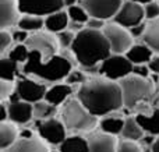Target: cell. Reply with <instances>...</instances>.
I'll return each mask as SVG.
<instances>
[{
	"label": "cell",
	"mask_w": 159,
	"mask_h": 152,
	"mask_svg": "<svg viewBox=\"0 0 159 152\" xmlns=\"http://www.w3.org/2000/svg\"><path fill=\"white\" fill-rule=\"evenodd\" d=\"M75 96L92 114L103 117L124 108L123 91L119 81L93 75L77 88Z\"/></svg>",
	"instance_id": "cell-1"
},
{
	"label": "cell",
	"mask_w": 159,
	"mask_h": 152,
	"mask_svg": "<svg viewBox=\"0 0 159 152\" xmlns=\"http://www.w3.org/2000/svg\"><path fill=\"white\" fill-rule=\"evenodd\" d=\"M80 67H96L112 55L110 43L103 29H91L85 27L75 34L71 46Z\"/></svg>",
	"instance_id": "cell-2"
},
{
	"label": "cell",
	"mask_w": 159,
	"mask_h": 152,
	"mask_svg": "<svg viewBox=\"0 0 159 152\" xmlns=\"http://www.w3.org/2000/svg\"><path fill=\"white\" fill-rule=\"evenodd\" d=\"M74 64L66 59L61 53L53 56L50 60L43 61L42 55L36 50H31L27 63L22 64V74L38 80L43 84H56L66 81Z\"/></svg>",
	"instance_id": "cell-3"
},
{
	"label": "cell",
	"mask_w": 159,
	"mask_h": 152,
	"mask_svg": "<svg viewBox=\"0 0 159 152\" xmlns=\"http://www.w3.org/2000/svg\"><path fill=\"white\" fill-rule=\"evenodd\" d=\"M60 119L70 134L91 133L99 126V117L91 113L77 96H70L61 105Z\"/></svg>",
	"instance_id": "cell-4"
},
{
	"label": "cell",
	"mask_w": 159,
	"mask_h": 152,
	"mask_svg": "<svg viewBox=\"0 0 159 152\" xmlns=\"http://www.w3.org/2000/svg\"><path fill=\"white\" fill-rule=\"evenodd\" d=\"M123 91L124 108L134 110L138 105L144 102H152L155 99V83L151 77L144 78L140 75L130 74L119 81Z\"/></svg>",
	"instance_id": "cell-5"
},
{
	"label": "cell",
	"mask_w": 159,
	"mask_h": 152,
	"mask_svg": "<svg viewBox=\"0 0 159 152\" xmlns=\"http://www.w3.org/2000/svg\"><path fill=\"white\" fill-rule=\"evenodd\" d=\"M25 45L30 47V50H36V52L41 53L43 61L50 60L53 56L60 53V45L57 41V35L46 29L31 32Z\"/></svg>",
	"instance_id": "cell-6"
},
{
	"label": "cell",
	"mask_w": 159,
	"mask_h": 152,
	"mask_svg": "<svg viewBox=\"0 0 159 152\" xmlns=\"http://www.w3.org/2000/svg\"><path fill=\"white\" fill-rule=\"evenodd\" d=\"M103 34L106 35L110 43L112 53H116V55H126L127 50L134 45L135 41V38L131 35L129 28L117 24L116 21L106 22L103 28Z\"/></svg>",
	"instance_id": "cell-7"
},
{
	"label": "cell",
	"mask_w": 159,
	"mask_h": 152,
	"mask_svg": "<svg viewBox=\"0 0 159 152\" xmlns=\"http://www.w3.org/2000/svg\"><path fill=\"white\" fill-rule=\"evenodd\" d=\"M134 64L129 60L126 55H116L112 53L107 59H105L99 64V75L115 81H120L124 77L133 74Z\"/></svg>",
	"instance_id": "cell-8"
},
{
	"label": "cell",
	"mask_w": 159,
	"mask_h": 152,
	"mask_svg": "<svg viewBox=\"0 0 159 152\" xmlns=\"http://www.w3.org/2000/svg\"><path fill=\"white\" fill-rule=\"evenodd\" d=\"M34 124H35V131L49 145L59 147L69 134L61 119H57L56 116L46 120H34Z\"/></svg>",
	"instance_id": "cell-9"
},
{
	"label": "cell",
	"mask_w": 159,
	"mask_h": 152,
	"mask_svg": "<svg viewBox=\"0 0 159 152\" xmlns=\"http://www.w3.org/2000/svg\"><path fill=\"white\" fill-rule=\"evenodd\" d=\"M17 92L20 94L21 101L30 103H36L39 101L45 99V95L48 91V84H43L38 80H34V78L28 77V75L21 74L17 78Z\"/></svg>",
	"instance_id": "cell-10"
},
{
	"label": "cell",
	"mask_w": 159,
	"mask_h": 152,
	"mask_svg": "<svg viewBox=\"0 0 159 152\" xmlns=\"http://www.w3.org/2000/svg\"><path fill=\"white\" fill-rule=\"evenodd\" d=\"M144 20H145L144 6L140 4V3L133 2V0H126V2H123L121 7L119 8L113 21H116L117 24L123 25L126 28H131L144 22Z\"/></svg>",
	"instance_id": "cell-11"
},
{
	"label": "cell",
	"mask_w": 159,
	"mask_h": 152,
	"mask_svg": "<svg viewBox=\"0 0 159 152\" xmlns=\"http://www.w3.org/2000/svg\"><path fill=\"white\" fill-rule=\"evenodd\" d=\"M80 3L84 6L91 17L109 21L115 18L119 8L123 4V0H80Z\"/></svg>",
	"instance_id": "cell-12"
},
{
	"label": "cell",
	"mask_w": 159,
	"mask_h": 152,
	"mask_svg": "<svg viewBox=\"0 0 159 152\" xmlns=\"http://www.w3.org/2000/svg\"><path fill=\"white\" fill-rule=\"evenodd\" d=\"M21 14H35L46 17L66 7L64 0H18Z\"/></svg>",
	"instance_id": "cell-13"
},
{
	"label": "cell",
	"mask_w": 159,
	"mask_h": 152,
	"mask_svg": "<svg viewBox=\"0 0 159 152\" xmlns=\"http://www.w3.org/2000/svg\"><path fill=\"white\" fill-rule=\"evenodd\" d=\"M117 136L103 133V131H91L88 134L89 142V152H116L117 151L119 141Z\"/></svg>",
	"instance_id": "cell-14"
},
{
	"label": "cell",
	"mask_w": 159,
	"mask_h": 152,
	"mask_svg": "<svg viewBox=\"0 0 159 152\" xmlns=\"http://www.w3.org/2000/svg\"><path fill=\"white\" fill-rule=\"evenodd\" d=\"M49 144L38 133L32 137H20L6 152H49Z\"/></svg>",
	"instance_id": "cell-15"
},
{
	"label": "cell",
	"mask_w": 159,
	"mask_h": 152,
	"mask_svg": "<svg viewBox=\"0 0 159 152\" xmlns=\"http://www.w3.org/2000/svg\"><path fill=\"white\" fill-rule=\"evenodd\" d=\"M21 16L18 0H0V29L17 27Z\"/></svg>",
	"instance_id": "cell-16"
},
{
	"label": "cell",
	"mask_w": 159,
	"mask_h": 152,
	"mask_svg": "<svg viewBox=\"0 0 159 152\" xmlns=\"http://www.w3.org/2000/svg\"><path fill=\"white\" fill-rule=\"evenodd\" d=\"M8 113H10L8 120L18 126H25L31 120H34V103L25 101L8 102Z\"/></svg>",
	"instance_id": "cell-17"
},
{
	"label": "cell",
	"mask_w": 159,
	"mask_h": 152,
	"mask_svg": "<svg viewBox=\"0 0 159 152\" xmlns=\"http://www.w3.org/2000/svg\"><path fill=\"white\" fill-rule=\"evenodd\" d=\"M74 94V87L67 84L66 81L64 83H56L52 84V85L48 88L46 95H45V99L48 102H50L55 106H61L70 96H73Z\"/></svg>",
	"instance_id": "cell-18"
},
{
	"label": "cell",
	"mask_w": 159,
	"mask_h": 152,
	"mask_svg": "<svg viewBox=\"0 0 159 152\" xmlns=\"http://www.w3.org/2000/svg\"><path fill=\"white\" fill-rule=\"evenodd\" d=\"M70 22V17L67 10H59L45 17V29L52 34H59L61 31L67 29Z\"/></svg>",
	"instance_id": "cell-19"
},
{
	"label": "cell",
	"mask_w": 159,
	"mask_h": 152,
	"mask_svg": "<svg viewBox=\"0 0 159 152\" xmlns=\"http://www.w3.org/2000/svg\"><path fill=\"white\" fill-rule=\"evenodd\" d=\"M20 138L18 124L11 120L0 122V150L6 151Z\"/></svg>",
	"instance_id": "cell-20"
},
{
	"label": "cell",
	"mask_w": 159,
	"mask_h": 152,
	"mask_svg": "<svg viewBox=\"0 0 159 152\" xmlns=\"http://www.w3.org/2000/svg\"><path fill=\"white\" fill-rule=\"evenodd\" d=\"M124 123H126V117L120 116V114H115V112L110 114H106L102 119H99L98 128L103 133L112 134V136H120L123 131Z\"/></svg>",
	"instance_id": "cell-21"
},
{
	"label": "cell",
	"mask_w": 159,
	"mask_h": 152,
	"mask_svg": "<svg viewBox=\"0 0 159 152\" xmlns=\"http://www.w3.org/2000/svg\"><path fill=\"white\" fill-rule=\"evenodd\" d=\"M155 52L147 43H134L129 50L126 56L133 64H147L152 59Z\"/></svg>",
	"instance_id": "cell-22"
},
{
	"label": "cell",
	"mask_w": 159,
	"mask_h": 152,
	"mask_svg": "<svg viewBox=\"0 0 159 152\" xmlns=\"http://www.w3.org/2000/svg\"><path fill=\"white\" fill-rule=\"evenodd\" d=\"M60 152H89V142L88 138L80 134L67 136L66 140L59 145Z\"/></svg>",
	"instance_id": "cell-23"
},
{
	"label": "cell",
	"mask_w": 159,
	"mask_h": 152,
	"mask_svg": "<svg viewBox=\"0 0 159 152\" xmlns=\"http://www.w3.org/2000/svg\"><path fill=\"white\" fill-rule=\"evenodd\" d=\"M135 117L147 134L159 136V108L152 109L151 113H138Z\"/></svg>",
	"instance_id": "cell-24"
},
{
	"label": "cell",
	"mask_w": 159,
	"mask_h": 152,
	"mask_svg": "<svg viewBox=\"0 0 159 152\" xmlns=\"http://www.w3.org/2000/svg\"><path fill=\"white\" fill-rule=\"evenodd\" d=\"M144 128L141 127V124L138 123L135 116H127L126 123H124L123 131H121L120 137L126 140H131V141H141L144 138Z\"/></svg>",
	"instance_id": "cell-25"
},
{
	"label": "cell",
	"mask_w": 159,
	"mask_h": 152,
	"mask_svg": "<svg viewBox=\"0 0 159 152\" xmlns=\"http://www.w3.org/2000/svg\"><path fill=\"white\" fill-rule=\"evenodd\" d=\"M21 74H22V66L20 63L11 60L7 56H3L0 59V78L17 81V78Z\"/></svg>",
	"instance_id": "cell-26"
},
{
	"label": "cell",
	"mask_w": 159,
	"mask_h": 152,
	"mask_svg": "<svg viewBox=\"0 0 159 152\" xmlns=\"http://www.w3.org/2000/svg\"><path fill=\"white\" fill-rule=\"evenodd\" d=\"M143 42L147 43L157 55H159V18L147 22L145 32L143 35Z\"/></svg>",
	"instance_id": "cell-27"
},
{
	"label": "cell",
	"mask_w": 159,
	"mask_h": 152,
	"mask_svg": "<svg viewBox=\"0 0 159 152\" xmlns=\"http://www.w3.org/2000/svg\"><path fill=\"white\" fill-rule=\"evenodd\" d=\"M17 27L28 32H36V31L45 29V17L35 16V14H22L18 20Z\"/></svg>",
	"instance_id": "cell-28"
},
{
	"label": "cell",
	"mask_w": 159,
	"mask_h": 152,
	"mask_svg": "<svg viewBox=\"0 0 159 152\" xmlns=\"http://www.w3.org/2000/svg\"><path fill=\"white\" fill-rule=\"evenodd\" d=\"M59 112V108L48 102L46 99H42L39 102L34 103V120H46L50 117H55Z\"/></svg>",
	"instance_id": "cell-29"
},
{
	"label": "cell",
	"mask_w": 159,
	"mask_h": 152,
	"mask_svg": "<svg viewBox=\"0 0 159 152\" xmlns=\"http://www.w3.org/2000/svg\"><path fill=\"white\" fill-rule=\"evenodd\" d=\"M30 53H31L30 47L25 43H14L13 47L8 50L7 57H10L11 60L17 61V63H20L22 66V64L27 63L28 57H30Z\"/></svg>",
	"instance_id": "cell-30"
},
{
	"label": "cell",
	"mask_w": 159,
	"mask_h": 152,
	"mask_svg": "<svg viewBox=\"0 0 159 152\" xmlns=\"http://www.w3.org/2000/svg\"><path fill=\"white\" fill-rule=\"evenodd\" d=\"M67 13H69V17L71 21H77V22H82V24H87V21L89 20V13L85 10V7L80 3V4H71L67 6Z\"/></svg>",
	"instance_id": "cell-31"
},
{
	"label": "cell",
	"mask_w": 159,
	"mask_h": 152,
	"mask_svg": "<svg viewBox=\"0 0 159 152\" xmlns=\"http://www.w3.org/2000/svg\"><path fill=\"white\" fill-rule=\"evenodd\" d=\"M14 39L11 31H8V28H3L0 29V56H7L8 50L13 47Z\"/></svg>",
	"instance_id": "cell-32"
},
{
	"label": "cell",
	"mask_w": 159,
	"mask_h": 152,
	"mask_svg": "<svg viewBox=\"0 0 159 152\" xmlns=\"http://www.w3.org/2000/svg\"><path fill=\"white\" fill-rule=\"evenodd\" d=\"M88 74L87 73L84 71V70L81 69V67H80V69H73L71 71H70V74L67 75V78H66V83L67 84H70V85H81V84H84L85 81L88 80Z\"/></svg>",
	"instance_id": "cell-33"
},
{
	"label": "cell",
	"mask_w": 159,
	"mask_h": 152,
	"mask_svg": "<svg viewBox=\"0 0 159 152\" xmlns=\"http://www.w3.org/2000/svg\"><path fill=\"white\" fill-rule=\"evenodd\" d=\"M57 35V41L59 45H60V50L64 49H71L73 43H74V39H75V34L70 29H64L61 32L56 34Z\"/></svg>",
	"instance_id": "cell-34"
},
{
	"label": "cell",
	"mask_w": 159,
	"mask_h": 152,
	"mask_svg": "<svg viewBox=\"0 0 159 152\" xmlns=\"http://www.w3.org/2000/svg\"><path fill=\"white\" fill-rule=\"evenodd\" d=\"M16 88H17L16 81L0 78V101H8L11 94L16 91Z\"/></svg>",
	"instance_id": "cell-35"
},
{
	"label": "cell",
	"mask_w": 159,
	"mask_h": 152,
	"mask_svg": "<svg viewBox=\"0 0 159 152\" xmlns=\"http://www.w3.org/2000/svg\"><path fill=\"white\" fill-rule=\"evenodd\" d=\"M116 152H144L143 147L138 144V141H131V140L121 138L119 141L117 151Z\"/></svg>",
	"instance_id": "cell-36"
},
{
	"label": "cell",
	"mask_w": 159,
	"mask_h": 152,
	"mask_svg": "<svg viewBox=\"0 0 159 152\" xmlns=\"http://www.w3.org/2000/svg\"><path fill=\"white\" fill-rule=\"evenodd\" d=\"M144 8H145V20L151 21V20L159 18V3L158 2L154 0V2L144 6Z\"/></svg>",
	"instance_id": "cell-37"
},
{
	"label": "cell",
	"mask_w": 159,
	"mask_h": 152,
	"mask_svg": "<svg viewBox=\"0 0 159 152\" xmlns=\"http://www.w3.org/2000/svg\"><path fill=\"white\" fill-rule=\"evenodd\" d=\"M11 34H13L14 43H25L28 36H30V32H28V31H24L18 27H17V29H14Z\"/></svg>",
	"instance_id": "cell-38"
},
{
	"label": "cell",
	"mask_w": 159,
	"mask_h": 152,
	"mask_svg": "<svg viewBox=\"0 0 159 152\" xmlns=\"http://www.w3.org/2000/svg\"><path fill=\"white\" fill-rule=\"evenodd\" d=\"M105 25H106V21L101 18H96V17H89V20L87 21L85 27L91 28V29H103Z\"/></svg>",
	"instance_id": "cell-39"
},
{
	"label": "cell",
	"mask_w": 159,
	"mask_h": 152,
	"mask_svg": "<svg viewBox=\"0 0 159 152\" xmlns=\"http://www.w3.org/2000/svg\"><path fill=\"white\" fill-rule=\"evenodd\" d=\"M133 74L140 75V77H144V78H148L149 75H151V70H149L148 64H134Z\"/></svg>",
	"instance_id": "cell-40"
},
{
	"label": "cell",
	"mask_w": 159,
	"mask_h": 152,
	"mask_svg": "<svg viewBox=\"0 0 159 152\" xmlns=\"http://www.w3.org/2000/svg\"><path fill=\"white\" fill-rule=\"evenodd\" d=\"M145 28H147V22H141V24L129 28V29H130V32H131V35L137 39V38H143L144 32H145Z\"/></svg>",
	"instance_id": "cell-41"
},
{
	"label": "cell",
	"mask_w": 159,
	"mask_h": 152,
	"mask_svg": "<svg viewBox=\"0 0 159 152\" xmlns=\"http://www.w3.org/2000/svg\"><path fill=\"white\" fill-rule=\"evenodd\" d=\"M148 67L149 70H151V73H155V74H159V55L155 53L154 56H152V59L148 61Z\"/></svg>",
	"instance_id": "cell-42"
},
{
	"label": "cell",
	"mask_w": 159,
	"mask_h": 152,
	"mask_svg": "<svg viewBox=\"0 0 159 152\" xmlns=\"http://www.w3.org/2000/svg\"><path fill=\"white\" fill-rule=\"evenodd\" d=\"M2 114H0V122H7L10 113H8V101H2Z\"/></svg>",
	"instance_id": "cell-43"
},
{
	"label": "cell",
	"mask_w": 159,
	"mask_h": 152,
	"mask_svg": "<svg viewBox=\"0 0 159 152\" xmlns=\"http://www.w3.org/2000/svg\"><path fill=\"white\" fill-rule=\"evenodd\" d=\"M84 28H85V24H82V22H77V21H71V20H70L67 29L73 31L74 34H78L80 31H82Z\"/></svg>",
	"instance_id": "cell-44"
},
{
	"label": "cell",
	"mask_w": 159,
	"mask_h": 152,
	"mask_svg": "<svg viewBox=\"0 0 159 152\" xmlns=\"http://www.w3.org/2000/svg\"><path fill=\"white\" fill-rule=\"evenodd\" d=\"M151 152H159V136L155 138L154 144L151 145Z\"/></svg>",
	"instance_id": "cell-45"
},
{
	"label": "cell",
	"mask_w": 159,
	"mask_h": 152,
	"mask_svg": "<svg viewBox=\"0 0 159 152\" xmlns=\"http://www.w3.org/2000/svg\"><path fill=\"white\" fill-rule=\"evenodd\" d=\"M133 2H135V3H140V4L145 6V4H148V3L154 2V0H133Z\"/></svg>",
	"instance_id": "cell-46"
},
{
	"label": "cell",
	"mask_w": 159,
	"mask_h": 152,
	"mask_svg": "<svg viewBox=\"0 0 159 152\" xmlns=\"http://www.w3.org/2000/svg\"><path fill=\"white\" fill-rule=\"evenodd\" d=\"M78 0H64V4H66V7L67 6H71V4H75Z\"/></svg>",
	"instance_id": "cell-47"
},
{
	"label": "cell",
	"mask_w": 159,
	"mask_h": 152,
	"mask_svg": "<svg viewBox=\"0 0 159 152\" xmlns=\"http://www.w3.org/2000/svg\"><path fill=\"white\" fill-rule=\"evenodd\" d=\"M49 152H60V151H59V150H57V151H56V150H50Z\"/></svg>",
	"instance_id": "cell-48"
},
{
	"label": "cell",
	"mask_w": 159,
	"mask_h": 152,
	"mask_svg": "<svg viewBox=\"0 0 159 152\" xmlns=\"http://www.w3.org/2000/svg\"><path fill=\"white\" fill-rule=\"evenodd\" d=\"M158 94H159V84H158Z\"/></svg>",
	"instance_id": "cell-49"
},
{
	"label": "cell",
	"mask_w": 159,
	"mask_h": 152,
	"mask_svg": "<svg viewBox=\"0 0 159 152\" xmlns=\"http://www.w3.org/2000/svg\"><path fill=\"white\" fill-rule=\"evenodd\" d=\"M2 152H6V151H2Z\"/></svg>",
	"instance_id": "cell-50"
},
{
	"label": "cell",
	"mask_w": 159,
	"mask_h": 152,
	"mask_svg": "<svg viewBox=\"0 0 159 152\" xmlns=\"http://www.w3.org/2000/svg\"><path fill=\"white\" fill-rule=\"evenodd\" d=\"M158 108H159V105H158Z\"/></svg>",
	"instance_id": "cell-51"
}]
</instances>
